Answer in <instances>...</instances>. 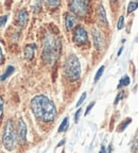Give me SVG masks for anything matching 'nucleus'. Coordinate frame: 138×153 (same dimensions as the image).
Returning <instances> with one entry per match:
<instances>
[{
  "instance_id": "1",
  "label": "nucleus",
  "mask_w": 138,
  "mask_h": 153,
  "mask_svg": "<svg viewBox=\"0 0 138 153\" xmlns=\"http://www.w3.org/2000/svg\"><path fill=\"white\" fill-rule=\"evenodd\" d=\"M31 110L37 119L45 122L53 121L56 115V108L53 102L46 96H36L31 101Z\"/></svg>"
},
{
  "instance_id": "2",
  "label": "nucleus",
  "mask_w": 138,
  "mask_h": 153,
  "mask_svg": "<svg viewBox=\"0 0 138 153\" xmlns=\"http://www.w3.org/2000/svg\"><path fill=\"white\" fill-rule=\"evenodd\" d=\"M59 55H60V42L53 35H48L44 43V60L48 64H51L59 57Z\"/></svg>"
},
{
  "instance_id": "3",
  "label": "nucleus",
  "mask_w": 138,
  "mask_h": 153,
  "mask_svg": "<svg viewBox=\"0 0 138 153\" xmlns=\"http://www.w3.org/2000/svg\"><path fill=\"white\" fill-rule=\"evenodd\" d=\"M65 76L70 81H76L81 76V65L79 59L73 54H70L67 57L64 65Z\"/></svg>"
},
{
  "instance_id": "4",
  "label": "nucleus",
  "mask_w": 138,
  "mask_h": 153,
  "mask_svg": "<svg viewBox=\"0 0 138 153\" xmlns=\"http://www.w3.org/2000/svg\"><path fill=\"white\" fill-rule=\"evenodd\" d=\"M15 143H16V133H15L14 124L12 120H7L3 130L2 145L7 150L12 151L15 148Z\"/></svg>"
},
{
  "instance_id": "5",
  "label": "nucleus",
  "mask_w": 138,
  "mask_h": 153,
  "mask_svg": "<svg viewBox=\"0 0 138 153\" xmlns=\"http://www.w3.org/2000/svg\"><path fill=\"white\" fill-rule=\"evenodd\" d=\"M89 2L88 0H70L69 1V9L73 14L78 16H84L88 12Z\"/></svg>"
},
{
  "instance_id": "6",
  "label": "nucleus",
  "mask_w": 138,
  "mask_h": 153,
  "mask_svg": "<svg viewBox=\"0 0 138 153\" xmlns=\"http://www.w3.org/2000/svg\"><path fill=\"white\" fill-rule=\"evenodd\" d=\"M73 42L78 45H82V44H85L87 43L88 41V35H87V32L86 30L83 28V27L79 26L76 28L73 32Z\"/></svg>"
},
{
  "instance_id": "7",
  "label": "nucleus",
  "mask_w": 138,
  "mask_h": 153,
  "mask_svg": "<svg viewBox=\"0 0 138 153\" xmlns=\"http://www.w3.org/2000/svg\"><path fill=\"white\" fill-rule=\"evenodd\" d=\"M17 136L20 143H24L27 138V127L24 120H19L18 121V128H17Z\"/></svg>"
},
{
  "instance_id": "8",
  "label": "nucleus",
  "mask_w": 138,
  "mask_h": 153,
  "mask_svg": "<svg viewBox=\"0 0 138 153\" xmlns=\"http://www.w3.org/2000/svg\"><path fill=\"white\" fill-rule=\"evenodd\" d=\"M93 44L95 47L97 48L98 50L102 49L103 45H104V39H103L102 34L100 33V31H98L96 29L93 30Z\"/></svg>"
},
{
  "instance_id": "9",
  "label": "nucleus",
  "mask_w": 138,
  "mask_h": 153,
  "mask_svg": "<svg viewBox=\"0 0 138 153\" xmlns=\"http://www.w3.org/2000/svg\"><path fill=\"white\" fill-rule=\"evenodd\" d=\"M28 20H29L28 12H27L26 10L20 11V12L18 13V15H17V25H18L19 27H24L28 24Z\"/></svg>"
},
{
  "instance_id": "10",
  "label": "nucleus",
  "mask_w": 138,
  "mask_h": 153,
  "mask_svg": "<svg viewBox=\"0 0 138 153\" xmlns=\"http://www.w3.org/2000/svg\"><path fill=\"white\" fill-rule=\"evenodd\" d=\"M76 22L73 15L69 14V13L65 14V26H66L67 30H72L76 27Z\"/></svg>"
},
{
  "instance_id": "11",
  "label": "nucleus",
  "mask_w": 138,
  "mask_h": 153,
  "mask_svg": "<svg viewBox=\"0 0 138 153\" xmlns=\"http://www.w3.org/2000/svg\"><path fill=\"white\" fill-rule=\"evenodd\" d=\"M35 47L36 46L34 45V44H31V45H28L24 48V59H26V60H32V59H33Z\"/></svg>"
},
{
  "instance_id": "12",
  "label": "nucleus",
  "mask_w": 138,
  "mask_h": 153,
  "mask_svg": "<svg viewBox=\"0 0 138 153\" xmlns=\"http://www.w3.org/2000/svg\"><path fill=\"white\" fill-rule=\"evenodd\" d=\"M98 19H99L100 24H103L105 26L107 25L106 13H105V10L102 5H99V7H98Z\"/></svg>"
},
{
  "instance_id": "13",
  "label": "nucleus",
  "mask_w": 138,
  "mask_h": 153,
  "mask_svg": "<svg viewBox=\"0 0 138 153\" xmlns=\"http://www.w3.org/2000/svg\"><path fill=\"white\" fill-rule=\"evenodd\" d=\"M46 7H50V9H54L57 5L60 4V0H44Z\"/></svg>"
},
{
  "instance_id": "14",
  "label": "nucleus",
  "mask_w": 138,
  "mask_h": 153,
  "mask_svg": "<svg viewBox=\"0 0 138 153\" xmlns=\"http://www.w3.org/2000/svg\"><path fill=\"white\" fill-rule=\"evenodd\" d=\"M13 72H14V67H13V66H9L7 68V70H5V72L3 74V76H1V81H4V80H7V76H11Z\"/></svg>"
},
{
  "instance_id": "15",
  "label": "nucleus",
  "mask_w": 138,
  "mask_h": 153,
  "mask_svg": "<svg viewBox=\"0 0 138 153\" xmlns=\"http://www.w3.org/2000/svg\"><path fill=\"white\" fill-rule=\"evenodd\" d=\"M130 85V78L128 76H123L120 80L119 84H118V88H120L121 86H128Z\"/></svg>"
},
{
  "instance_id": "16",
  "label": "nucleus",
  "mask_w": 138,
  "mask_h": 153,
  "mask_svg": "<svg viewBox=\"0 0 138 153\" xmlns=\"http://www.w3.org/2000/svg\"><path fill=\"white\" fill-rule=\"evenodd\" d=\"M68 123H69V120H68V117H66L64 120H63V122L61 123L60 128H59V132H64L67 130V128H68Z\"/></svg>"
},
{
  "instance_id": "17",
  "label": "nucleus",
  "mask_w": 138,
  "mask_h": 153,
  "mask_svg": "<svg viewBox=\"0 0 138 153\" xmlns=\"http://www.w3.org/2000/svg\"><path fill=\"white\" fill-rule=\"evenodd\" d=\"M131 121H132L131 118H126V120H124V121L122 122V123L119 126V129H118V131H119V132H122L124 129H125L126 127H128V126H129L130 123H131Z\"/></svg>"
},
{
  "instance_id": "18",
  "label": "nucleus",
  "mask_w": 138,
  "mask_h": 153,
  "mask_svg": "<svg viewBox=\"0 0 138 153\" xmlns=\"http://www.w3.org/2000/svg\"><path fill=\"white\" fill-rule=\"evenodd\" d=\"M138 7V3L133 1V2H130L129 3V7H128V13H132L134 12L136 9Z\"/></svg>"
},
{
  "instance_id": "19",
  "label": "nucleus",
  "mask_w": 138,
  "mask_h": 153,
  "mask_svg": "<svg viewBox=\"0 0 138 153\" xmlns=\"http://www.w3.org/2000/svg\"><path fill=\"white\" fill-rule=\"evenodd\" d=\"M103 71H104V66H101L100 68H99V70L97 71V74H96V76H95V81L96 82H97L98 80L101 78V76L103 74Z\"/></svg>"
},
{
  "instance_id": "20",
  "label": "nucleus",
  "mask_w": 138,
  "mask_h": 153,
  "mask_svg": "<svg viewBox=\"0 0 138 153\" xmlns=\"http://www.w3.org/2000/svg\"><path fill=\"white\" fill-rule=\"evenodd\" d=\"M7 20V15H4V16H0V28H2L5 25Z\"/></svg>"
},
{
  "instance_id": "21",
  "label": "nucleus",
  "mask_w": 138,
  "mask_h": 153,
  "mask_svg": "<svg viewBox=\"0 0 138 153\" xmlns=\"http://www.w3.org/2000/svg\"><path fill=\"white\" fill-rule=\"evenodd\" d=\"M123 22H124V17L123 16H120L119 22H118V26H117L118 30H121V29L123 28Z\"/></svg>"
},
{
  "instance_id": "22",
  "label": "nucleus",
  "mask_w": 138,
  "mask_h": 153,
  "mask_svg": "<svg viewBox=\"0 0 138 153\" xmlns=\"http://www.w3.org/2000/svg\"><path fill=\"white\" fill-rule=\"evenodd\" d=\"M85 98H86V93H83V94H82V96H81V98L79 99L78 103H76V106H80V105L83 103V101L85 100Z\"/></svg>"
},
{
  "instance_id": "23",
  "label": "nucleus",
  "mask_w": 138,
  "mask_h": 153,
  "mask_svg": "<svg viewBox=\"0 0 138 153\" xmlns=\"http://www.w3.org/2000/svg\"><path fill=\"white\" fill-rule=\"evenodd\" d=\"M81 112H82L81 108H79V110L76 111V115H74V121H76V122L79 121V117H80V115H81Z\"/></svg>"
},
{
  "instance_id": "24",
  "label": "nucleus",
  "mask_w": 138,
  "mask_h": 153,
  "mask_svg": "<svg viewBox=\"0 0 138 153\" xmlns=\"http://www.w3.org/2000/svg\"><path fill=\"white\" fill-rule=\"evenodd\" d=\"M3 106H4V103H3L2 98L0 97V117H1V115H2V113H3Z\"/></svg>"
},
{
  "instance_id": "25",
  "label": "nucleus",
  "mask_w": 138,
  "mask_h": 153,
  "mask_svg": "<svg viewBox=\"0 0 138 153\" xmlns=\"http://www.w3.org/2000/svg\"><path fill=\"white\" fill-rule=\"evenodd\" d=\"M123 94H124L123 91H121V93H119V95L117 96L116 100H115V104H117V103L119 102V101H120V99H121V98H122V96H123Z\"/></svg>"
},
{
  "instance_id": "26",
  "label": "nucleus",
  "mask_w": 138,
  "mask_h": 153,
  "mask_svg": "<svg viewBox=\"0 0 138 153\" xmlns=\"http://www.w3.org/2000/svg\"><path fill=\"white\" fill-rule=\"evenodd\" d=\"M93 105H95V102H91V104L88 105V106H87V110H86V112H85V115H88V113L91 112V110L93 108Z\"/></svg>"
},
{
  "instance_id": "27",
  "label": "nucleus",
  "mask_w": 138,
  "mask_h": 153,
  "mask_svg": "<svg viewBox=\"0 0 138 153\" xmlns=\"http://www.w3.org/2000/svg\"><path fill=\"white\" fill-rule=\"evenodd\" d=\"M3 53H2V49H1V47H0V63H3Z\"/></svg>"
},
{
  "instance_id": "28",
  "label": "nucleus",
  "mask_w": 138,
  "mask_h": 153,
  "mask_svg": "<svg viewBox=\"0 0 138 153\" xmlns=\"http://www.w3.org/2000/svg\"><path fill=\"white\" fill-rule=\"evenodd\" d=\"M122 50H123V48H120V50L119 51H118V55H120V54H121V52H122Z\"/></svg>"
},
{
  "instance_id": "29",
  "label": "nucleus",
  "mask_w": 138,
  "mask_h": 153,
  "mask_svg": "<svg viewBox=\"0 0 138 153\" xmlns=\"http://www.w3.org/2000/svg\"><path fill=\"white\" fill-rule=\"evenodd\" d=\"M65 143V140H62V141H61V143H59V147H60V146H63V143Z\"/></svg>"
},
{
  "instance_id": "30",
  "label": "nucleus",
  "mask_w": 138,
  "mask_h": 153,
  "mask_svg": "<svg viewBox=\"0 0 138 153\" xmlns=\"http://www.w3.org/2000/svg\"><path fill=\"white\" fill-rule=\"evenodd\" d=\"M111 1H116V0H111Z\"/></svg>"
}]
</instances>
